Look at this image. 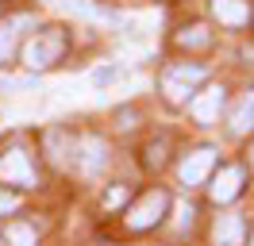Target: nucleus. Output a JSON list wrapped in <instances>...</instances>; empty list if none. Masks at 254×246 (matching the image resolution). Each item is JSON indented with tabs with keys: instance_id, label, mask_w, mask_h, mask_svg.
I'll use <instances>...</instances> for the list:
<instances>
[{
	"instance_id": "obj_16",
	"label": "nucleus",
	"mask_w": 254,
	"mask_h": 246,
	"mask_svg": "<svg viewBox=\"0 0 254 246\" xmlns=\"http://www.w3.org/2000/svg\"><path fill=\"white\" fill-rule=\"evenodd\" d=\"M19 208V196L16 192H4V188H0V215H12Z\"/></svg>"
},
{
	"instance_id": "obj_17",
	"label": "nucleus",
	"mask_w": 254,
	"mask_h": 246,
	"mask_svg": "<svg viewBox=\"0 0 254 246\" xmlns=\"http://www.w3.org/2000/svg\"><path fill=\"white\" fill-rule=\"evenodd\" d=\"M192 215H196V208H192V204H177V227H189Z\"/></svg>"
},
{
	"instance_id": "obj_14",
	"label": "nucleus",
	"mask_w": 254,
	"mask_h": 246,
	"mask_svg": "<svg viewBox=\"0 0 254 246\" xmlns=\"http://www.w3.org/2000/svg\"><path fill=\"white\" fill-rule=\"evenodd\" d=\"M35 227H27V223H8V243L12 246H35Z\"/></svg>"
},
{
	"instance_id": "obj_15",
	"label": "nucleus",
	"mask_w": 254,
	"mask_h": 246,
	"mask_svg": "<svg viewBox=\"0 0 254 246\" xmlns=\"http://www.w3.org/2000/svg\"><path fill=\"white\" fill-rule=\"evenodd\" d=\"M166 162V142H150L146 146V166H162Z\"/></svg>"
},
{
	"instance_id": "obj_21",
	"label": "nucleus",
	"mask_w": 254,
	"mask_h": 246,
	"mask_svg": "<svg viewBox=\"0 0 254 246\" xmlns=\"http://www.w3.org/2000/svg\"><path fill=\"white\" fill-rule=\"evenodd\" d=\"M251 246H254V239H251Z\"/></svg>"
},
{
	"instance_id": "obj_7",
	"label": "nucleus",
	"mask_w": 254,
	"mask_h": 246,
	"mask_svg": "<svg viewBox=\"0 0 254 246\" xmlns=\"http://www.w3.org/2000/svg\"><path fill=\"white\" fill-rule=\"evenodd\" d=\"M212 169H216V150H212V146H200V150L185 154L177 177H181V184H204Z\"/></svg>"
},
{
	"instance_id": "obj_6",
	"label": "nucleus",
	"mask_w": 254,
	"mask_h": 246,
	"mask_svg": "<svg viewBox=\"0 0 254 246\" xmlns=\"http://www.w3.org/2000/svg\"><path fill=\"white\" fill-rule=\"evenodd\" d=\"M223 100H227V89H223V85H204L200 92L189 96V116L200 123V127H212V123L220 120Z\"/></svg>"
},
{
	"instance_id": "obj_3",
	"label": "nucleus",
	"mask_w": 254,
	"mask_h": 246,
	"mask_svg": "<svg viewBox=\"0 0 254 246\" xmlns=\"http://www.w3.org/2000/svg\"><path fill=\"white\" fill-rule=\"evenodd\" d=\"M166 208H170V196H166L162 188H150V192H143V196H139V200H135V204L124 212L127 231H146V227H154V223H162Z\"/></svg>"
},
{
	"instance_id": "obj_9",
	"label": "nucleus",
	"mask_w": 254,
	"mask_h": 246,
	"mask_svg": "<svg viewBox=\"0 0 254 246\" xmlns=\"http://www.w3.org/2000/svg\"><path fill=\"white\" fill-rule=\"evenodd\" d=\"M227 127H231V135H251V131H254V89H247L235 104H231V112H227Z\"/></svg>"
},
{
	"instance_id": "obj_1",
	"label": "nucleus",
	"mask_w": 254,
	"mask_h": 246,
	"mask_svg": "<svg viewBox=\"0 0 254 246\" xmlns=\"http://www.w3.org/2000/svg\"><path fill=\"white\" fill-rule=\"evenodd\" d=\"M204 77H208L204 62H170L158 77L162 96H166L170 104H189V96L204 85Z\"/></svg>"
},
{
	"instance_id": "obj_5",
	"label": "nucleus",
	"mask_w": 254,
	"mask_h": 246,
	"mask_svg": "<svg viewBox=\"0 0 254 246\" xmlns=\"http://www.w3.org/2000/svg\"><path fill=\"white\" fill-rule=\"evenodd\" d=\"M108 162V146H104V138L96 135H85L73 142V150H69V166H77L85 177H96L100 169Z\"/></svg>"
},
{
	"instance_id": "obj_19",
	"label": "nucleus",
	"mask_w": 254,
	"mask_h": 246,
	"mask_svg": "<svg viewBox=\"0 0 254 246\" xmlns=\"http://www.w3.org/2000/svg\"><path fill=\"white\" fill-rule=\"evenodd\" d=\"M112 77H116V69H100V73H93V81H100V85H108Z\"/></svg>"
},
{
	"instance_id": "obj_4",
	"label": "nucleus",
	"mask_w": 254,
	"mask_h": 246,
	"mask_svg": "<svg viewBox=\"0 0 254 246\" xmlns=\"http://www.w3.org/2000/svg\"><path fill=\"white\" fill-rule=\"evenodd\" d=\"M0 184H16V188H35L39 184L35 162L23 146H12V150L0 154Z\"/></svg>"
},
{
	"instance_id": "obj_13",
	"label": "nucleus",
	"mask_w": 254,
	"mask_h": 246,
	"mask_svg": "<svg viewBox=\"0 0 254 246\" xmlns=\"http://www.w3.org/2000/svg\"><path fill=\"white\" fill-rule=\"evenodd\" d=\"M208 43H212V31H208L204 23L181 27V35H177V46H185V50H204Z\"/></svg>"
},
{
	"instance_id": "obj_10",
	"label": "nucleus",
	"mask_w": 254,
	"mask_h": 246,
	"mask_svg": "<svg viewBox=\"0 0 254 246\" xmlns=\"http://www.w3.org/2000/svg\"><path fill=\"white\" fill-rule=\"evenodd\" d=\"M243 235H247V227H243V215L239 212H227L216 219V227H212V246H243Z\"/></svg>"
},
{
	"instance_id": "obj_20",
	"label": "nucleus",
	"mask_w": 254,
	"mask_h": 246,
	"mask_svg": "<svg viewBox=\"0 0 254 246\" xmlns=\"http://www.w3.org/2000/svg\"><path fill=\"white\" fill-rule=\"evenodd\" d=\"M251 162H254V146H251Z\"/></svg>"
},
{
	"instance_id": "obj_12",
	"label": "nucleus",
	"mask_w": 254,
	"mask_h": 246,
	"mask_svg": "<svg viewBox=\"0 0 254 246\" xmlns=\"http://www.w3.org/2000/svg\"><path fill=\"white\" fill-rule=\"evenodd\" d=\"M23 23H27V19H4V23H0V65L19 50V27H23Z\"/></svg>"
},
{
	"instance_id": "obj_2",
	"label": "nucleus",
	"mask_w": 254,
	"mask_h": 246,
	"mask_svg": "<svg viewBox=\"0 0 254 246\" xmlns=\"http://www.w3.org/2000/svg\"><path fill=\"white\" fill-rule=\"evenodd\" d=\"M62 50H65V31L47 27V31H35V39L19 46V58L27 69H50L54 62H62Z\"/></svg>"
},
{
	"instance_id": "obj_18",
	"label": "nucleus",
	"mask_w": 254,
	"mask_h": 246,
	"mask_svg": "<svg viewBox=\"0 0 254 246\" xmlns=\"http://www.w3.org/2000/svg\"><path fill=\"white\" fill-rule=\"evenodd\" d=\"M124 196H127V188H112V192H108V208H116V204H124Z\"/></svg>"
},
{
	"instance_id": "obj_8",
	"label": "nucleus",
	"mask_w": 254,
	"mask_h": 246,
	"mask_svg": "<svg viewBox=\"0 0 254 246\" xmlns=\"http://www.w3.org/2000/svg\"><path fill=\"white\" fill-rule=\"evenodd\" d=\"M243 166H223L216 177H212V184H208V192H212V200L216 204H227V200H235L239 192H243Z\"/></svg>"
},
{
	"instance_id": "obj_11",
	"label": "nucleus",
	"mask_w": 254,
	"mask_h": 246,
	"mask_svg": "<svg viewBox=\"0 0 254 246\" xmlns=\"http://www.w3.org/2000/svg\"><path fill=\"white\" fill-rule=\"evenodd\" d=\"M212 15L223 27H247L251 23V4L247 0H212Z\"/></svg>"
}]
</instances>
